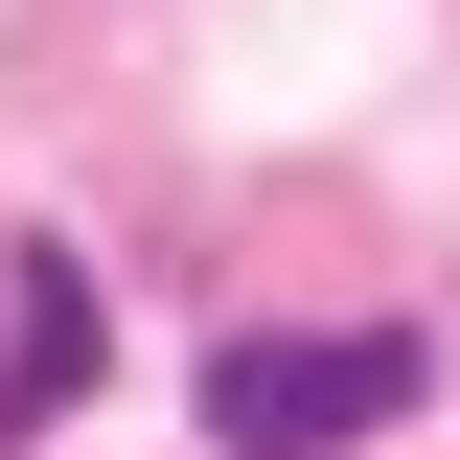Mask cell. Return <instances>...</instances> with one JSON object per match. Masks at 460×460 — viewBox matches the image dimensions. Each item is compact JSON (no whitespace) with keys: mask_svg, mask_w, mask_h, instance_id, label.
<instances>
[{"mask_svg":"<svg viewBox=\"0 0 460 460\" xmlns=\"http://www.w3.org/2000/svg\"><path fill=\"white\" fill-rule=\"evenodd\" d=\"M368 414H414V323H230L208 345V438L230 460H345Z\"/></svg>","mask_w":460,"mask_h":460,"instance_id":"1","label":"cell"},{"mask_svg":"<svg viewBox=\"0 0 460 460\" xmlns=\"http://www.w3.org/2000/svg\"><path fill=\"white\" fill-rule=\"evenodd\" d=\"M115 368V323H93V277H69L47 230H0V438H23V414H69Z\"/></svg>","mask_w":460,"mask_h":460,"instance_id":"2","label":"cell"}]
</instances>
